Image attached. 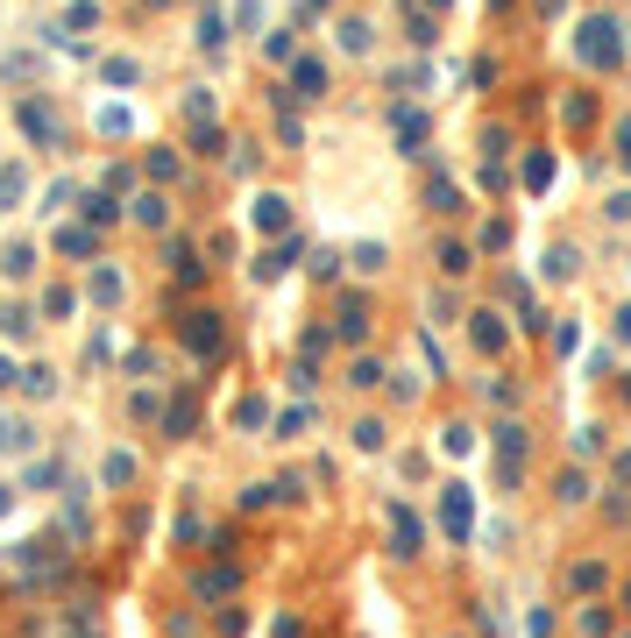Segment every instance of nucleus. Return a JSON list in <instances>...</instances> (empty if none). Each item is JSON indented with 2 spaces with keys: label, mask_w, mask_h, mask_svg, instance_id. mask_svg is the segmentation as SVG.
Returning <instances> with one entry per match:
<instances>
[{
  "label": "nucleus",
  "mask_w": 631,
  "mask_h": 638,
  "mask_svg": "<svg viewBox=\"0 0 631 638\" xmlns=\"http://www.w3.org/2000/svg\"><path fill=\"white\" fill-rule=\"evenodd\" d=\"M440 532H447V546H461L468 532H476V497H468V483H447V497H440Z\"/></svg>",
  "instance_id": "1"
},
{
  "label": "nucleus",
  "mask_w": 631,
  "mask_h": 638,
  "mask_svg": "<svg viewBox=\"0 0 631 638\" xmlns=\"http://www.w3.org/2000/svg\"><path fill=\"white\" fill-rule=\"evenodd\" d=\"M575 50H582V64H617V57H624V43H617V22H610V15L582 22V43H575Z\"/></svg>",
  "instance_id": "2"
},
{
  "label": "nucleus",
  "mask_w": 631,
  "mask_h": 638,
  "mask_svg": "<svg viewBox=\"0 0 631 638\" xmlns=\"http://www.w3.org/2000/svg\"><path fill=\"white\" fill-rule=\"evenodd\" d=\"M178 334H185V348H192L199 362H213V355H220V312H185Z\"/></svg>",
  "instance_id": "3"
},
{
  "label": "nucleus",
  "mask_w": 631,
  "mask_h": 638,
  "mask_svg": "<svg viewBox=\"0 0 631 638\" xmlns=\"http://www.w3.org/2000/svg\"><path fill=\"white\" fill-rule=\"evenodd\" d=\"M390 553H398V561H412V553H419V518H412L405 504H390Z\"/></svg>",
  "instance_id": "4"
},
{
  "label": "nucleus",
  "mask_w": 631,
  "mask_h": 638,
  "mask_svg": "<svg viewBox=\"0 0 631 638\" xmlns=\"http://www.w3.org/2000/svg\"><path fill=\"white\" fill-rule=\"evenodd\" d=\"M497 468H504V483H518V468H525V426H497Z\"/></svg>",
  "instance_id": "5"
},
{
  "label": "nucleus",
  "mask_w": 631,
  "mask_h": 638,
  "mask_svg": "<svg viewBox=\"0 0 631 638\" xmlns=\"http://www.w3.org/2000/svg\"><path fill=\"white\" fill-rule=\"evenodd\" d=\"M249 220H256V227H263V234H284V227H291V199H284V192H263V199H256V213H249Z\"/></svg>",
  "instance_id": "6"
},
{
  "label": "nucleus",
  "mask_w": 631,
  "mask_h": 638,
  "mask_svg": "<svg viewBox=\"0 0 631 638\" xmlns=\"http://www.w3.org/2000/svg\"><path fill=\"white\" fill-rule=\"evenodd\" d=\"M234 582H242L234 568H206V575L192 582V596H199V603H213V596H234Z\"/></svg>",
  "instance_id": "7"
},
{
  "label": "nucleus",
  "mask_w": 631,
  "mask_h": 638,
  "mask_svg": "<svg viewBox=\"0 0 631 638\" xmlns=\"http://www.w3.org/2000/svg\"><path fill=\"white\" fill-rule=\"evenodd\" d=\"M320 86H327V71L312 64V57H305V64H291V93H298V100H320Z\"/></svg>",
  "instance_id": "8"
},
{
  "label": "nucleus",
  "mask_w": 631,
  "mask_h": 638,
  "mask_svg": "<svg viewBox=\"0 0 631 638\" xmlns=\"http://www.w3.org/2000/svg\"><path fill=\"white\" fill-rule=\"evenodd\" d=\"M341 341H369V305H362V298L341 305Z\"/></svg>",
  "instance_id": "9"
},
{
  "label": "nucleus",
  "mask_w": 631,
  "mask_h": 638,
  "mask_svg": "<svg viewBox=\"0 0 631 638\" xmlns=\"http://www.w3.org/2000/svg\"><path fill=\"white\" fill-rule=\"evenodd\" d=\"M22 128H29L36 142H50V135H57V121H50V107H43V100H22Z\"/></svg>",
  "instance_id": "10"
},
{
  "label": "nucleus",
  "mask_w": 631,
  "mask_h": 638,
  "mask_svg": "<svg viewBox=\"0 0 631 638\" xmlns=\"http://www.w3.org/2000/svg\"><path fill=\"white\" fill-rule=\"evenodd\" d=\"M128 213H135L142 227H164V220H171V206L156 199V192H135V206H128Z\"/></svg>",
  "instance_id": "11"
},
{
  "label": "nucleus",
  "mask_w": 631,
  "mask_h": 638,
  "mask_svg": "<svg viewBox=\"0 0 631 638\" xmlns=\"http://www.w3.org/2000/svg\"><path fill=\"white\" fill-rule=\"evenodd\" d=\"M164 256H171V277H185V284H192V277H199V270H206V263H199V256H192V249H185V242H171V249H164Z\"/></svg>",
  "instance_id": "12"
},
{
  "label": "nucleus",
  "mask_w": 631,
  "mask_h": 638,
  "mask_svg": "<svg viewBox=\"0 0 631 638\" xmlns=\"http://www.w3.org/2000/svg\"><path fill=\"white\" fill-rule=\"evenodd\" d=\"M568 589H575V596H596V589H603V568H596V561L568 568Z\"/></svg>",
  "instance_id": "13"
},
{
  "label": "nucleus",
  "mask_w": 631,
  "mask_h": 638,
  "mask_svg": "<svg viewBox=\"0 0 631 638\" xmlns=\"http://www.w3.org/2000/svg\"><path fill=\"white\" fill-rule=\"evenodd\" d=\"M476 348H504V319L497 312H476Z\"/></svg>",
  "instance_id": "14"
},
{
  "label": "nucleus",
  "mask_w": 631,
  "mask_h": 638,
  "mask_svg": "<svg viewBox=\"0 0 631 638\" xmlns=\"http://www.w3.org/2000/svg\"><path fill=\"white\" fill-rule=\"evenodd\" d=\"M398 142H405V149H419V142H426V114H412V107H405V114H398Z\"/></svg>",
  "instance_id": "15"
},
{
  "label": "nucleus",
  "mask_w": 631,
  "mask_h": 638,
  "mask_svg": "<svg viewBox=\"0 0 631 638\" xmlns=\"http://www.w3.org/2000/svg\"><path fill=\"white\" fill-rule=\"evenodd\" d=\"M57 249H64V256H93V234H86V227H64Z\"/></svg>",
  "instance_id": "16"
},
{
  "label": "nucleus",
  "mask_w": 631,
  "mask_h": 638,
  "mask_svg": "<svg viewBox=\"0 0 631 638\" xmlns=\"http://www.w3.org/2000/svg\"><path fill=\"white\" fill-rule=\"evenodd\" d=\"M440 270H447V277H461V270H476V256H468L461 242H447V249H440Z\"/></svg>",
  "instance_id": "17"
},
{
  "label": "nucleus",
  "mask_w": 631,
  "mask_h": 638,
  "mask_svg": "<svg viewBox=\"0 0 631 638\" xmlns=\"http://www.w3.org/2000/svg\"><path fill=\"white\" fill-rule=\"evenodd\" d=\"M525 185H532V192L554 185V156H532V164H525Z\"/></svg>",
  "instance_id": "18"
},
{
  "label": "nucleus",
  "mask_w": 631,
  "mask_h": 638,
  "mask_svg": "<svg viewBox=\"0 0 631 638\" xmlns=\"http://www.w3.org/2000/svg\"><path fill=\"white\" fill-rule=\"evenodd\" d=\"M22 192H29V178H22V171H15V164H8V171H0V206H15V199H22Z\"/></svg>",
  "instance_id": "19"
},
{
  "label": "nucleus",
  "mask_w": 631,
  "mask_h": 638,
  "mask_svg": "<svg viewBox=\"0 0 631 638\" xmlns=\"http://www.w3.org/2000/svg\"><path fill=\"white\" fill-rule=\"evenodd\" d=\"M589 121H596V100L575 93V100H568V128H589Z\"/></svg>",
  "instance_id": "20"
},
{
  "label": "nucleus",
  "mask_w": 631,
  "mask_h": 638,
  "mask_svg": "<svg viewBox=\"0 0 631 638\" xmlns=\"http://www.w3.org/2000/svg\"><path fill=\"white\" fill-rule=\"evenodd\" d=\"M93 298L114 305V298H121V277H114V270H93Z\"/></svg>",
  "instance_id": "21"
},
{
  "label": "nucleus",
  "mask_w": 631,
  "mask_h": 638,
  "mask_svg": "<svg viewBox=\"0 0 631 638\" xmlns=\"http://www.w3.org/2000/svg\"><path fill=\"white\" fill-rule=\"evenodd\" d=\"M135 475V454H107V483H128Z\"/></svg>",
  "instance_id": "22"
},
{
  "label": "nucleus",
  "mask_w": 631,
  "mask_h": 638,
  "mask_svg": "<svg viewBox=\"0 0 631 638\" xmlns=\"http://www.w3.org/2000/svg\"><path fill=\"white\" fill-rule=\"evenodd\" d=\"M582 497H589V483H582V475L568 468V475H561V504H582Z\"/></svg>",
  "instance_id": "23"
},
{
  "label": "nucleus",
  "mask_w": 631,
  "mask_h": 638,
  "mask_svg": "<svg viewBox=\"0 0 631 638\" xmlns=\"http://www.w3.org/2000/svg\"><path fill=\"white\" fill-rule=\"evenodd\" d=\"M263 50H270V64H291V29H277V36H270Z\"/></svg>",
  "instance_id": "24"
},
{
  "label": "nucleus",
  "mask_w": 631,
  "mask_h": 638,
  "mask_svg": "<svg viewBox=\"0 0 631 638\" xmlns=\"http://www.w3.org/2000/svg\"><path fill=\"white\" fill-rule=\"evenodd\" d=\"M114 213H121V206H114L107 192H93V199H86V220H114Z\"/></svg>",
  "instance_id": "25"
},
{
  "label": "nucleus",
  "mask_w": 631,
  "mask_h": 638,
  "mask_svg": "<svg viewBox=\"0 0 631 638\" xmlns=\"http://www.w3.org/2000/svg\"><path fill=\"white\" fill-rule=\"evenodd\" d=\"M603 213H610V220H631V192H617V199H610Z\"/></svg>",
  "instance_id": "26"
},
{
  "label": "nucleus",
  "mask_w": 631,
  "mask_h": 638,
  "mask_svg": "<svg viewBox=\"0 0 631 638\" xmlns=\"http://www.w3.org/2000/svg\"><path fill=\"white\" fill-rule=\"evenodd\" d=\"M617 149H624V164H631V114L617 121Z\"/></svg>",
  "instance_id": "27"
},
{
  "label": "nucleus",
  "mask_w": 631,
  "mask_h": 638,
  "mask_svg": "<svg viewBox=\"0 0 631 638\" xmlns=\"http://www.w3.org/2000/svg\"><path fill=\"white\" fill-rule=\"evenodd\" d=\"M0 447H22V433H15L8 419H0Z\"/></svg>",
  "instance_id": "28"
},
{
  "label": "nucleus",
  "mask_w": 631,
  "mask_h": 638,
  "mask_svg": "<svg viewBox=\"0 0 631 638\" xmlns=\"http://www.w3.org/2000/svg\"><path fill=\"white\" fill-rule=\"evenodd\" d=\"M8 504H15V497H8V490H0V518H8Z\"/></svg>",
  "instance_id": "29"
},
{
  "label": "nucleus",
  "mask_w": 631,
  "mask_h": 638,
  "mask_svg": "<svg viewBox=\"0 0 631 638\" xmlns=\"http://www.w3.org/2000/svg\"><path fill=\"white\" fill-rule=\"evenodd\" d=\"M624 610H631V582H624Z\"/></svg>",
  "instance_id": "30"
},
{
  "label": "nucleus",
  "mask_w": 631,
  "mask_h": 638,
  "mask_svg": "<svg viewBox=\"0 0 631 638\" xmlns=\"http://www.w3.org/2000/svg\"><path fill=\"white\" fill-rule=\"evenodd\" d=\"M624 334H631V312H624Z\"/></svg>",
  "instance_id": "31"
}]
</instances>
